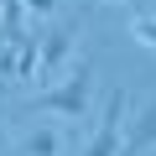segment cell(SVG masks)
I'll return each mask as SVG.
<instances>
[{
    "label": "cell",
    "instance_id": "52a82bcc",
    "mask_svg": "<svg viewBox=\"0 0 156 156\" xmlns=\"http://www.w3.org/2000/svg\"><path fill=\"white\" fill-rule=\"evenodd\" d=\"M130 37H140L146 47H156V16H151V11H135V16H130Z\"/></svg>",
    "mask_w": 156,
    "mask_h": 156
},
{
    "label": "cell",
    "instance_id": "5b68a950",
    "mask_svg": "<svg viewBox=\"0 0 156 156\" xmlns=\"http://www.w3.org/2000/svg\"><path fill=\"white\" fill-rule=\"evenodd\" d=\"M21 156H62V135L52 125H31L21 140Z\"/></svg>",
    "mask_w": 156,
    "mask_h": 156
},
{
    "label": "cell",
    "instance_id": "6da1fadb",
    "mask_svg": "<svg viewBox=\"0 0 156 156\" xmlns=\"http://www.w3.org/2000/svg\"><path fill=\"white\" fill-rule=\"evenodd\" d=\"M89 104H94V68H89V62H78L57 89H42V94H37V109H47V115H68V120H83Z\"/></svg>",
    "mask_w": 156,
    "mask_h": 156
},
{
    "label": "cell",
    "instance_id": "ba28073f",
    "mask_svg": "<svg viewBox=\"0 0 156 156\" xmlns=\"http://www.w3.org/2000/svg\"><path fill=\"white\" fill-rule=\"evenodd\" d=\"M5 78H16V47L0 42V83H5Z\"/></svg>",
    "mask_w": 156,
    "mask_h": 156
},
{
    "label": "cell",
    "instance_id": "7a4b0ae2",
    "mask_svg": "<svg viewBox=\"0 0 156 156\" xmlns=\"http://www.w3.org/2000/svg\"><path fill=\"white\" fill-rule=\"evenodd\" d=\"M125 115H130V94H125V89H115V94H109V104H104V115H99V125H94V135L83 140V156H120Z\"/></svg>",
    "mask_w": 156,
    "mask_h": 156
},
{
    "label": "cell",
    "instance_id": "9c48e42d",
    "mask_svg": "<svg viewBox=\"0 0 156 156\" xmlns=\"http://www.w3.org/2000/svg\"><path fill=\"white\" fill-rule=\"evenodd\" d=\"M21 11H26V16H37V21H47V16L57 11V0H21Z\"/></svg>",
    "mask_w": 156,
    "mask_h": 156
},
{
    "label": "cell",
    "instance_id": "277c9868",
    "mask_svg": "<svg viewBox=\"0 0 156 156\" xmlns=\"http://www.w3.org/2000/svg\"><path fill=\"white\" fill-rule=\"evenodd\" d=\"M68 57H73V31H68V26L42 31V42H37V73H42V78H52Z\"/></svg>",
    "mask_w": 156,
    "mask_h": 156
},
{
    "label": "cell",
    "instance_id": "3957f363",
    "mask_svg": "<svg viewBox=\"0 0 156 156\" xmlns=\"http://www.w3.org/2000/svg\"><path fill=\"white\" fill-rule=\"evenodd\" d=\"M151 146H156V99H146L135 115H125V146H120V156H140Z\"/></svg>",
    "mask_w": 156,
    "mask_h": 156
},
{
    "label": "cell",
    "instance_id": "8992f818",
    "mask_svg": "<svg viewBox=\"0 0 156 156\" xmlns=\"http://www.w3.org/2000/svg\"><path fill=\"white\" fill-rule=\"evenodd\" d=\"M26 37V11H21V0H0V42H21Z\"/></svg>",
    "mask_w": 156,
    "mask_h": 156
},
{
    "label": "cell",
    "instance_id": "30bf717a",
    "mask_svg": "<svg viewBox=\"0 0 156 156\" xmlns=\"http://www.w3.org/2000/svg\"><path fill=\"white\" fill-rule=\"evenodd\" d=\"M5 146H11V130H5V120H0V156H5Z\"/></svg>",
    "mask_w": 156,
    "mask_h": 156
}]
</instances>
